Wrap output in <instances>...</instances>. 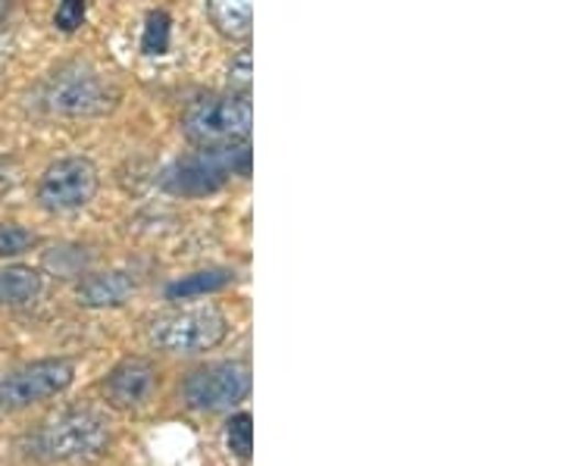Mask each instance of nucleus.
<instances>
[{"mask_svg":"<svg viewBox=\"0 0 563 466\" xmlns=\"http://www.w3.org/2000/svg\"><path fill=\"white\" fill-rule=\"evenodd\" d=\"M7 10H10V0H0V20L7 16Z\"/></svg>","mask_w":563,"mask_h":466,"instance_id":"20","label":"nucleus"},{"mask_svg":"<svg viewBox=\"0 0 563 466\" xmlns=\"http://www.w3.org/2000/svg\"><path fill=\"white\" fill-rule=\"evenodd\" d=\"M232 176H251V144H225V147H198L195 154L181 157L166 173V191L181 198H203L232 182Z\"/></svg>","mask_w":563,"mask_h":466,"instance_id":"2","label":"nucleus"},{"mask_svg":"<svg viewBox=\"0 0 563 466\" xmlns=\"http://www.w3.org/2000/svg\"><path fill=\"white\" fill-rule=\"evenodd\" d=\"M254 110L247 95H203L185 107L181 135L195 147H225L251 138Z\"/></svg>","mask_w":563,"mask_h":466,"instance_id":"1","label":"nucleus"},{"mask_svg":"<svg viewBox=\"0 0 563 466\" xmlns=\"http://www.w3.org/2000/svg\"><path fill=\"white\" fill-rule=\"evenodd\" d=\"M41 276L29 266H7L0 269V304L25 307L38 301Z\"/></svg>","mask_w":563,"mask_h":466,"instance_id":"12","label":"nucleus"},{"mask_svg":"<svg viewBox=\"0 0 563 466\" xmlns=\"http://www.w3.org/2000/svg\"><path fill=\"white\" fill-rule=\"evenodd\" d=\"M225 335H229V323L220 307L213 304L169 310L161 313L147 329V342L166 354H203L222 345Z\"/></svg>","mask_w":563,"mask_h":466,"instance_id":"3","label":"nucleus"},{"mask_svg":"<svg viewBox=\"0 0 563 466\" xmlns=\"http://www.w3.org/2000/svg\"><path fill=\"white\" fill-rule=\"evenodd\" d=\"M247 391H251V369L239 360L201 366L181 382L185 404L195 407V410H207V413L242 404Z\"/></svg>","mask_w":563,"mask_h":466,"instance_id":"6","label":"nucleus"},{"mask_svg":"<svg viewBox=\"0 0 563 466\" xmlns=\"http://www.w3.org/2000/svg\"><path fill=\"white\" fill-rule=\"evenodd\" d=\"M207 16L225 41H251L254 0H207Z\"/></svg>","mask_w":563,"mask_h":466,"instance_id":"10","label":"nucleus"},{"mask_svg":"<svg viewBox=\"0 0 563 466\" xmlns=\"http://www.w3.org/2000/svg\"><path fill=\"white\" fill-rule=\"evenodd\" d=\"M235 276L229 269H207V273H195V276H185L179 282H173L166 288V298L169 301H191V298H201L210 291H220L225 285L232 282Z\"/></svg>","mask_w":563,"mask_h":466,"instance_id":"13","label":"nucleus"},{"mask_svg":"<svg viewBox=\"0 0 563 466\" xmlns=\"http://www.w3.org/2000/svg\"><path fill=\"white\" fill-rule=\"evenodd\" d=\"M135 291V282L122 273H98L79 285V301L88 307H120Z\"/></svg>","mask_w":563,"mask_h":466,"instance_id":"11","label":"nucleus"},{"mask_svg":"<svg viewBox=\"0 0 563 466\" xmlns=\"http://www.w3.org/2000/svg\"><path fill=\"white\" fill-rule=\"evenodd\" d=\"M117 88L103 73L85 66V63H73L60 73H54V79L47 85L44 103L60 113V116H98L107 113L117 103Z\"/></svg>","mask_w":563,"mask_h":466,"instance_id":"5","label":"nucleus"},{"mask_svg":"<svg viewBox=\"0 0 563 466\" xmlns=\"http://www.w3.org/2000/svg\"><path fill=\"white\" fill-rule=\"evenodd\" d=\"M225 442H229V451L235 457H242V461L251 457V451H254V420H251V413H239V417L229 420Z\"/></svg>","mask_w":563,"mask_h":466,"instance_id":"14","label":"nucleus"},{"mask_svg":"<svg viewBox=\"0 0 563 466\" xmlns=\"http://www.w3.org/2000/svg\"><path fill=\"white\" fill-rule=\"evenodd\" d=\"M229 81H232V88H239L242 95L251 91V51H247V47H244L242 54L232 60V66H229Z\"/></svg>","mask_w":563,"mask_h":466,"instance_id":"18","label":"nucleus"},{"mask_svg":"<svg viewBox=\"0 0 563 466\" xmlns=\"http://www.w3.org/2000/svg\"><path fill=\"white\" fill-rule=\"evenodd\" d=\"M154 388H157V366L132 357L107 376L103 398L120 410H139L154 398Z\"/></svg>","mask_w":563,"mask_h":466,"instance_id":"9","label":"nucleus"},{"mask_svg":"<svg viewBox=\"0 0 563 466\" xmlns=\"http://www.w3.org/2000/svg\"><path fill=\"white\" fill-rule=\"evenodd\" d=\"M98 195V169L85 157H63L44 169L38 182V201L51 213H73Z\"/></svg>","mask_w":563,"mask_h":466,"instance_id":"8","label":"nucleus"},{"mask_svg":"<svg viewBox=\"0 0 563 466\" xmlns=\"http://www.w3.org/2000/svg\"><path fill=\"white\" fill-rule=\"evenodd\" d=\"M73 376H76V366L63 357L3 373L0 376V410H22V407L47 401L73 386Z\"/></svg>","mask_w":563,"mask_h":466,"instance_id":"7","label":"nucleus"},{"mask_svg":"<svg viewBox=\"0 0 563 466\" xmlns=\"http://www.w3.org/2000/svg\"><path fill=\"white\" fill-rule=\"evenodd\" d=\"M144 54L157 57V54H166L169 51V16L157 10L147 16V25H144V41H141Z\"/></svg>","mask_w":563,"mask_h":466,"instance_id":"16","label":"nucleus"},{"mask_svg":"<svg viewBox=\"0 0 563 466\" xmlns=\"http://www.w3.org/2000/svg\"><path fill=\"white\" fill-rule=\"evenodd\" d=\"M85 0H60L57 13H54V25L60 32H76L81 22H85Z\"/></svg>","mask_w":563,"mask_h":466,"instance_id":"17","label":"nucleus"},{"mask_svg":"<svg viewBox=\"0 0 563 466\" xmlns=\"http://www.w3.org/2000/svg\"><path fill=\"white\" fill-rule=\"evenodd\" d=\"M16 182H20V173H16V166L0 157V195H3V191H10V188H13Z\"/></svg>","mask_w":563,"mask_h":466,"instance_id":"19","label":"nucleus"},{"mask_svg":"<svg viewBox=\"0 0 563 466\" xmlns=\"http://www.w3.org/2000/svg\"><path fill=\"white\" fill-rule=\"evenodd\" d=\"M110 445L107 420L95 410H66L41 429L38 451L47 461H91Z\"/></svg>","mask_w":563,"mask_h":466,"instance_id":"4","label":"nucleus"},{"mask_svg":"<svg viewBox=\"0 0 563 466\" xmlns=\"http://www.w3.org/2000/svg\"><path fill=\"white\" fill-rule=\"evenodd\" d=\"M38 244V235L16 223H0V257H20Z\"/></svg>","mask_w":563,"mask_h":466,"instance_id":"15","label":"nucleus"}]
</instances>
